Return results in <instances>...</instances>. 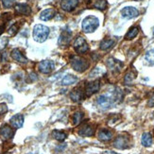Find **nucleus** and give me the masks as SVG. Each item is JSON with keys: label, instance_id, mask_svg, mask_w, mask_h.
Segmentation results:
<instances>
[{"label": "nucleus", "instance_id": "f257e3e1", "mask_svg": "<svg viewBox=\"0 0 154 154\" xmlns=\"http://www.w3.org/2000/svg\"><path fill=\"white\" fill-rule=\"evenodd\" d=\"M120 99V93L118 91L115 92H107L100 95L97 99V104L100 109L107 110L112 107L116 102Z\"/></svg>", "mask_w": 154, "mask_h": 154}, {"label": "nucleus", "instance_id": "f03ea898", "mask_svg": "<svg viewBox=\"0 0 154 154\" xmlns=\"http://www.w3.org/2000/svg\"><path fill=\"white\" fill-rule=\"evenodd\" d=\"M49 35V29L44 25H36L33 29V39L38 43H43Z\"/></svg>", "mask_w": 154, "mask_h": 154}, {"label": "nucleus", "instance_id": "7ed1b4c3", "mask_svg": "<svg viewBox=\"0 0 154 154\" xmlns=\"http://www.w3.org/2000/svg\"><path fill=\"white\" fill-rule=\"evenodd\" d=\"M71 66L73 69L78 72H84L87 68L89 67V63L85 59L79 57V56H72L70 59Z\"/></svg>", "mask_w": 154, "mask_h": 154}, {"label": "nucleus", "instance_id": "20e7f679", "mask_svg": "<svg viewBox=\"0 0 154 154\" xmlns=\"http://www.w3.org/2000/svg\"><path fill=\"white\" fill-rule=\"evenodd\" d=\"M99 25L98 19L95 16H88L82 21V29L86 33H92L95 31Z\"/></svg>", "mask_w": 154, "mask_h": 154}, {"label": "nucleus", "instance_id": "39448f33", "mask_svg": "<svg viewBox=\"0 0 154 154\" xmlns=\"http://www.w3.org/2000/svg\"><path fill=\"white\" fill-rule=\"evenodd\" d=\"M74 49L79 54H83L89 49V45L83 37H78L74 42Z\"/></svg>", "mask_w": 154, "mask_h": 154}, {"label": "nucleus", "instance_id": "423d86ee", "mask_svg": "<svg viewBox=\"0 0 154 154\" xmlns=\"http://www.w3.org/2000/svg\"><path fill=\"white\" fill-rule=\"evenodd\" d=\"M13 135H14V131L10 126L4 125L0 128V137L3 141H8L13 137Z\"/></svg>", "mask_w": 154, "mask_h": 154}, {"label": "nucleus", "instance_id": "0eeeda50", "mask_svg": "<svg viewBox=\"0 0 154 154\" xmlns=\"http://www.w3.org/2000/svg\"><path fill=\"white\" fill-rule=\"evenodd\" d=\"M54 68H55L54 63L48 61V60H45V61H42L39 63V70L42 73H44V74H49Z\"/></svg>", "mask_w": 154, "mask_h": 154}, {"label": "nucleus", "instance_id": "6e6552de", "mask_svg": "<svg viewBox=\"0 0 154 154\" xmlns=\"http://www.w3.org/2000/svg\"><path fill=\"white\" fill-rule=\"evenodd\" d=\"M121 14L126 19H132L139 15V11L136 8H133V7H126L121 11Z\"/></svg>", "mask_w": 154, "mask_h": 154}, {"label": "nucleus", "instance_id": "1a4fd4ad", "mask_svg": "<svg viewBox=\"0 0 154 154\" xmlns=\"http://www.w3.org/2000/svg\"><path fill=\"white\" fill-rule=\"evenodd\" d=\"M79 5V0H63L61 7L65 11H72Z\"/></svg>", "mask_w": 154, "mask_h": 154}, {"label": "nucleus", "instance_id": "9d476101", "mask_svg": "<svg viewBox=\"0 0 154 154\" xmlns=\"http://www.w3.org/2000/svg\"><path fill=\"white\" fill-rule=\"evenodd\" d=\"M129 145V139L126 136H118L116 138L115 142H113V146L118 149H125L128 148Z\"/></svg>", "mask_w": 154, "mask_h": 154}, {"label": "nucleus", "instance_id": "9b49d317", "mask_svg": "<svg viewBox=\"0 0 154 154\" xmlns=\"http://www.w3.org/2000/svg\"><path fill=\"white\" fill-rule=\"evenodd\" d=\"M100 88V82L99 80H93V82H90L87 83L86 85V94L88 96H91L93 94L97 93Z\"/></svg>", "mask_w": 154, "mask_h": 154}, {"label": "nucleus", "instance_id": "f8f14e48", "mask_svg": "<svg viewBox=\"0 0 154 154\" xmlns=\"http://www.w3.org/2000/svg\"><path fill=\"white\" fill-rule=\"evenodd\" d=\"M79 134L80 136H83V137L93 136L94 134H95V129H94L92 126L85 124V125L80 127V129L79 131Z\"/></svg>", "mask_w": 154, "mask_h": 154}, {"label": "nucleus", "instance_id": "ddd939ff", "mask_svg": "<svg viewBox=\"0 0 154 154\" xmlns=\"http://www.w3.org/2000/svg\"><path fill=\"white\" fill-rule=\"evenodd\" d=\"M11 126L14 129H20L23 127L24 124V116L22 115H15L13 116L10 120Z\"/></svg>", "mask_w": 154, "mask_h": 154}, {"label": "nucleus", "instance_id": "4468645a", "mask_svg": "<svg viewBox=\"0 0 154 154\" xmlns=\"http://www.w3.org/2000/svg\"><path fill=\"white\" fill-rule=\"evenodd\" d=\"M11 58L14 60V61H16V62H18L20 63H28V59H26L23 55V53L17 48L13 49L11 51Z\"/></svg>", "mask_w": 154, "mask_h": 154}, {"label": "nucleus", "instance_id": "2eb2a0df", "mask_svg": "<svg viewBox=\"0 0 154 154\" xmlns=\"http://www.w3.org/2000/svg\"><path fill=\"white\" fill-rule=\"evenodd\" d=\"M56 14V11L54 9H45L41 13H40V19L43 21H48V20L52 19Z\"/></svg>", "mask_w": 154, "mask_h": 154}, {"label": "nucleus", "instance_id": "dca6fc26", "mask_svg": "<svg viewBox=\"0 0 154 154\" xmlns=\"http://www.w3.org/2000/svg\"><path fill=\"white\" fill-rule=\"evenodd\" d=\"M15 11L18 14L29 15L31 12V9H30V7L26 4H17L15 6Z\"/></svg>", "mask_w": 154, "mask_h": 154}, {"label": "nucleus", "instance_id": "f3484780", "mask_svg": "<svg viewBox=\"0 0 154 154\" xmlns=\"http://www.w3.org/2000/svg\"><path fill=\"white\" fill-rule=\"evenodd\" d=\"M70 98L75 102H79L83 99V92L80 88H76L70 93Z\"/></svg>", "mask_w": 154, "mask_h": 154}, {"label": "nucleus", "instance_id": "a211bd4d", "mask_svg": "<svg viewBox=\"0 0 154 154\" xmlns=\"http://www.w3.org/2000/svg\"><path fill=\"white\" fill-rule=\"evenodd\" d=\"M71 32L70 31H63L59 38V45H67L71 41Z\"/></svg>", "mask_w": 154, "mask_h": 154}, {"label": "nucleus", "instance_id": "6ab92c4d", "mask_svg": "<svg viewBox=\"0 0 154 154\" xmlns=\"http://www.w3.org/2000/svg\"><path fill=\"white\" fill-rule=\"evenodd\" d=\"M116 42L115 40L112 39H104L103 41H101L99 45V48L101 50H108L110 48H112L113 45H115Z\"/></svg>", "mask_w": 154, "mask_h": 154}, {"label": "nucleus", "instance_id": "aec40b11", "mask_svg": "<svg viewBox=\"0 0 154 154\" xmlns=\"http://www.w3.org/2000/svg\"><path fill=\"white\" fill-rule=\"evenodd\" d=\"M112 137V132L108 130H101L98 132V139L101 141H109Z\"/></svg>", "mask_w": 154, "mask_h": 154}, {"label": "nucleus", "instance_id": "412c9836", "mask_svg": "<svg viewBox=\"0 0 154 154\" xmlns=\"http://www.w3.org/2000/svg\"><path fill=\"white\" fill-rule=\"evenodd\" d=\"M141 143L144 146H150L153 143V139H152V135L149 132H145L142 135L141 138Z\"/></svg>", "mask_w": 154, "mask_h": 154}, {"label": "nucleus", "instance_id": "4be33fe9", "mask_svg": "<svg viewBox=\"0 0 154 154\" xmlns=\"http://www.w3.org/2000/svg\"><path fill=\"white\" fill-rule=\"evenodd\" d=\"M78 82V78L73 76V75H66L63 77V79H62V84L63 85H71V84H74Z\"/></svg>", "mask_w": 154, "mask_h": 154}, {"label": "nucleus", "instance_id": "5701e85b", "mask_svg": "<svg viewBox=\"0 0 154 154\" xmlns=\"http://www.w3.org/2000/svg\"><path fill=\"white\" fill-rule=\"evenodd\" d=\"M52 137L55 138L56 140H58V141H63V140H65V138L67 137V135H66V133H64L63 131H52Z\"/></svg>", "mask_w": 154, "mask_h": 154}, {"label": "nucleus", "instance_id": "b1692460", "mask_svg": "<svg viewBox=\"0 0 154 154\" xmlns=\"http://www.w3.org/2000/svg\"><path fill=\"white\" fill-rule=\"evenodd\" d=\"M93 7L99 11H105L107 9V7H108V4H107L106 0H97V1L94 3Z\"/></svg>", "mask_w": 154, "mask_h": 154}, {"label": "nucleus", "instance_id": "393cba45", "mask_svg": "<svg viewBox=\"0 0 154 154\" xmlns=\"http://www.w3.org/2000/svg\"><path fill=\"white\" fill-rule=\"evenodd\" d=\"M138 28H136V26H132V28H131L130 29H129V31L127 32V34H126V36H125V38L127 39V40H131V39H133V38H135L136 37V35L138 34Z\"/></svg>", "mask_w": 154, "mask_h": 154}, {"label": "nucleus", "instance_id": "a878e982", "mask_svg": "<svg viewBox=\"0 0 154 154\" xmlns=\"http://www.w3.org/2000/svg\"><path fill=\"white\" fill-rule=\"evenodd\" d=\"M82 118H83V112L80 111L76 112L74 115H73V125L74 126L79 125Z\"/></svg>", "mask_w": 154, "mask_h": 154}, {"label": "nucleus", "instance_id": "bb28decb", "mask_svg": "<svg viewBox=\"0 0 154 154\" xmlns=\"http://www.w3.org/2000/svg\"><path fill=\"white\" fill-rule=\"evenodd\" d=\"M108 64L110 66V68L116 69V70H119L120 67L122 66V63L120 62H118V61H116L115 59H110L108 61Z\"/></svg>", "mask_w": 154, "mask_h": 154}, {"label": "nucleus", "instance_id": "cd10ccee", "mask_svg": "<svg viewBox=\"0 0 154 154\" xmlns=\"http://www.w3.org/2000/svg\"><path fill=\"white\" fill-rule=\"evenodd\" d=\"M145 58H146V61L149 64L153 65L154 64V49H150L146 52Z\"/></svg>", "mask_w": 154, "mask_h": 154}, {"label": "nucleus", "instance_id": "c85d7f7f", "mask_svg": "<svg viewBox=\"0 0 154 154\" xmlns=\"http://www.w3.org/2000/svg\"><path fill=\"white\" fill-rule=\"evenodd\" d=\"M1 1H2L3 6L7 9L11 8V7L13 6V4H14V1H13V0H1Z\"/></svg>", "mask_w": 154, "mask_h": 154}, {"label": "nucleus", "instance_id": "c756f323", "mask_svg": "<svg viewBox=\"0 0 154 154\" xmlns=\"http://www.w3.org/2000/svg\"><path fill=\"white\" fill-rule=\"evenodd\" d=\"M7 112H8V107H7V105L5 103H0V116L4 115Z\"/></svg>", "mask_w": 154, "mask_h": 154}, {"label": "nucleus", "instance_id": "7c9ffc66", "mask_svg": "<svg viewBox=\"0 0 154 154\" xmlns=\"http://www.w3.org/2000/svg\"><path fill=\"white\" fill-rule=\"evenodd\" d=\"M132 79H133V75L131 74V73H129V74H127L126 77H125V82L130 83Z\"/></svg>", "mask_w": 154, "mask_h": 154}, {"label": "nucleus", "instance_id": "2f4dec72", "mask_svg": "<svg viewBox=\"0 0 154 154\" xmlns=\"http://www.w3.org/2000/svg\"><path fill=\"white\" fill-rule=\"evenodd\" d=\"M16 32H17V26L15 25H13L11 28L9 29V33H10L11 35H14Z\"/></svg>", "mask_w": 154, "mask_h": 154}, {"label": "nucleus", "instance_id": "473e14b6", "mask_svg": "<svg viewBox=\"0 0 154 154\" xmlns=\"http://www.w3.org/2000/svg\"><path fill=\"white\" fill-rule=\"evenodd\" d=\"M149 106H154V96H152V97L150 98L149 102Z\"/></svg>", "mask_w": 154, "mask_h": 154}, {"label": "nucleus", "instance_id": "72a5a7b5", "mask_svg": "<svg viewBox=\"0 0 154 154\" xmlns=\"http://www.w3.org/2000/svg\"><path fill=\"white\" fill-rule=\"evenodd\" d=\"M4 29H5V26H1V25H0V35H1L2 33H3Z\"/></svg>", "mask_w": 154, "mask_h": 154}, {"label": "nucleus", "instance_id": "f704fd0d", "mask_svg": "<svg viewBox=\"0 0 154 154\" xmlns=\"http://www.w3.org/2000/svg\"><path fill=\"white\" fill-rule=\"evenodd\" d=\"M103 154H116V153H115V152H112V151H105Z\"/></svg>", "mask_w": 154, "mask_h": 154}, {"label": "nucleus", "instance_id": "c9c22d12", "mask_svg": "<svg viewBox=\"0 0 154 154\" xmlns=\"http://www.w3.org/2000/svg\"><path fill=\"white\" fill-rule=\"evenodd\" d=\"M5 154H11V153H5Z\"/></svg>", "mask_w": 154, "mask_h": 154}, {"label": "nucleus", "instance_id": "e433bc0d", "mask_svg": "<svg viewBox=\"0 0 154 154\" xmlns=\"http://www.w3.org/2000/svg\"><path fill=\"white\" fill-rule=\"evenodd\" d=\"M136 1H139V0H136Z\"/></svg>", "mask_w": 154, "mask_h": 154}]
</instances>
